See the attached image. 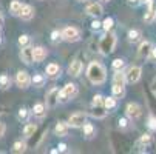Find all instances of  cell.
Masks as SVG:
<instances>
[{"instance_id": "cell-48", "label": "cell", "mask_w": 156, "mask_h": 154, "mask_svg": "<svg viewBox=\"0 0 156 154\" xmlns=\"http://www.w3.org/2000/svg\"><path fill=\"white\" fill-rule=\"evenodd\" d=\"M0 43H2V39H0Z\"/></svg>"}, {"instance_id": "cell-30", "label": "cell", "mask_w": 156, "mask_h": 154, "mask_svg": "<svg viewBox=\"0 0 156 154\" xmlns=\"http://www.w3.org/2000/svg\"><path fill=\"white\" fill-rule=\"evenodd\" d=\"M139 37H141V31L139 29H131L128 33V40L130 42H136V40H139Z\"/></svg>"}, {"instance_id": "cell-42", "label": "cell", "mask_w": 156, "mask_h": 154, "mask_svg": "<svg viewBox=\"0 0 156 154\" xmlns=\"http://www.w3.org/2000/svg\"><path fill=\"white\" fill-rule=\"evenodd\" d=\"M65 149H66V145L65 143H60L59 145V151H65Z\"/></svg>"}, {"instance_id": "cell-37", "label": "cell", "mask_w": 156, "mask_h": 154, "mask_svg": "<svg viewBox=\"0 0 156 154\" xmlns=\"http://www.w3.org/2000/svg\"><path fill=\"white\" fill-rule=\"evenodd\" d=\"M60 37H62V33H59V31H53V33H51V39H53L54 42H56L57 39H60Z\"/></svg>"}, {"instance_id": "cell-5", "label": "cell", "mask_w": 156, "mask_h": 154, "mask_svg": "<svg viewBox=\"0 0 156 154\" xmlns=\"http://www.w3.org/2000/svg\"><path fill=\"white\" fill-rule=\"evenodd\" d=\"M62 39L66 42H77L80 39V31L76 26H66L62 29Z\"/></svg>"}, {"instance_id": "cell-20", "label": "cell", "mask_w": 156, "mask_h": 154, "mask_svg": "<svg viewBox=\"0 0 156 154\" xmlns=\"http://www.w3.org/2000/svg\"><path fill=\"white\" fill-rule=\"evenodd\" d=\"M22 2H19V0H12L11 2V5H9V11H11V14L12 15H19L20 14V11H22Z\"/></svg>"}, {"instance_id": "cell-16", "label": "cell", "mask_w": 156, "mask_h": 154, "mask_svg": "<svg viewBox=\"0 0 156 154\" xmlns=\"http://www.w3.org/2000/svg\"><path fill=\"white\" fill-rule=\"evenodd\" d=\"M45 73H47V76H48L50 79H56V77H59V74H60V67H59L57 63H50V65H47Z\"/></svg>"}, {"instance_id": "cell-17", "label": "cell", "mask_w": 156, "mask_h": 154, "mask_svg": "<svg viewBox=\"0 0 156 154\" xmlns=\"http://www.w3.org/2000/svg\"><path fill=\"white\" fill-rule=\"evenodd\" d=\"M151 43L148 42V40H145V42H142L141 45H139V48H138V56L139 57H148L150 56V53H151Z\"/></svg>"}, {"instance_id": "cell-13", "label": "cell", "mask_w": 156, "mask_h": 154, "mask_svg": "<svg viewBox=\"0 0 156 154\" xmlns=\"http://www.w3.org/2000/svg\"><path fill=\"white\" fill-rule=\"evenodd\" d=\"M104 12V8L101 3H96V2H91V3H88L87 5V14H90V15H101Z\"/></svg>"}, {"instance_id": "cell-32", "label": "cell", "mask_w": 156, "mask_h": 154, "mask_svg": "<svg viewBox=\"0 0 156 154\" xmlns=\"http://www.w3.org/2000/svg\"><path fill=\"white\" fill-rule=\"evenodd\" d=\"M28 43H30V36L22 34V36L19 37V45H20V46H27Z\"/></svg>"}, {"instance_id": "cell-39", "label": "cell", "mask_w": 156, "mask_h": 154, "mask_svg": "<svg viewBox=\"0 0 156 154\" xmlns=\"http://www.w3.org/2000/svg\"><path fill=\"white\" fill-rule=\"evenodd\" d=\"M101 25H102V23H101V22H98V20H94V22H93V23H91V28H93V29H99V28H101Z\"/></svg>"}, {"instance_id": "cell-18", "label": "cell", "mask_w": 156, "mask_h": 154, "mask_svg": "<svg viewBox=\"0 0 156 154\" xmlns=\"http://www.w3.org/2000/svg\"><path fill=\"white\" fill-rule=\"evenodd\" d=\"M19 15L23 19V20H31V19L34 17V8H33L31 5H23Z\"/></svg>"}, {"instance_id": "cell-6", "label": "cell", "mask_w": 156, "mask_h": 154, "mask_svg": "<svg viewBox=\"0 0 156 154\" xmlns=\"http://www.w3.org/2000/svg\"><path fill=\"white\" fill-rule=\"evenodd\" d=\"M31 82H33V79L30 77V74L27 71H19L16 74V83H17L19 88H22V90H27L31 85Z\"/></svg>"}, {"instance_id": "cell-28", "label": "cell", "mask_w": 156, "mask_h": 154, "mask_svg": "<svg viewBox=\"0 0 156 154\" xmlns=\"http://www.w3.org/2000/svg\"><path fill=\"white\" fill-rule=\"evenodd\" d=\"M113 25H115V20L111 19V17H107V19L102 22V28H104L105 31H110L111 28H113Z\"/></svg>"}, {"instance_id": "cell-25", "label": "cell", "mask_w": 156, "mask_h": 154, "mask_svg": "<svg viewBox=\"0 0 156 154\" xmlns=\"http://www.w3.org/2000/svg\"><path fill=\"white\" fill-rule=\"evenodd\" d=\"M9 85H11L9 76H6V74L0 76V88H2V90H6V88H9Z\"/></svg>"}, {"instance_id": "cell-9", "label": "cell", "mask_w": 156, "mask_h": 154, "mask_svg": "<svg viewBox=\"0 0 156 154\" xmlns=\"http://www.w3.org/2000/svg\"><path fill=\"white\" fill-rule=\"evenodd\" d=\"M125 113H127V116L131 120H138L141 117V114H142V108L138 103H128L127 108H125Z\"/></svg>"}, {"instance_id": "cell-3", "label": "cell", "mask_w": 156, "mask_h": 154, "mask_svg": "<svg viewBox=\"0 0 156 154\" xmlns=\"http://www.w3.org/2000/svg\"><path fill=\"white\" fill-rule=\"evenodd\" d=\"M125 83H127L125 73L118 70L116 74L113 76V86H111V91H113L115 97H122L124 96V93H125Z\"/></svg>"}, {"instance_id": "cell-21", "label": "cell", "mask_w": 156, "mask_h": 154, "mask_svg": "<svg viewBox=\"0 0 156 154\" xmlns=\"http://www.w3.org/2000/svg\"><path fill=\"white\" fill-rule=\"evenodd\" d=\"M82 128H83V136H85L87 139H91V137L94 136V133H96V129H94V126H93L91 123H85Z\"/></svg>"}, {"instance_id": "cell-46", "label": "cell", "mask_w": 156, "mask_h": 154, "mask_svg": "<svg viewBox=\"0 0 156 154\" xmlns=\"http://www.w3.org/2000/svg\"><path fill=\"white\" fill-rule=\"evenodd\" d=\"M101 2H110V0H101Z\"/></svg>"}, {"instance_id": "cell-33", "label": "cell", "mask_w": 156, "mask_h": 154, "mask_svg": "<svg viewBox=\"0 0 156 154\" xmlns=\"http://www.w3.org/2000/svg\"><path fill=\"white\" fill-rule=\"evenodd\" d=\"M125 65V62L122 60V59H115L113 60V68L118 71V70H122V67Z\"/></svg>"}, {"instance_id": "cell-1", "label": "cell", "mask_w": 156, "mask_h": 154, "mask_svg": "<svg viewBox=\"0 0 156 154\" xmlns=\"http://www.w3.org/2000/svg\"><path fill=\"white\" fill-rule=\"evenodd\" d=\"M87 77L93 85H102L107 79V70L102 63L91 62L87 68Z\"/></svg>"}, {"instance_id": "cell-41", "label": "cell", "mask_w": 156, "mask_h": 154, "mask_svg": "<svg viewBox=\"0 0 156 154\" xmlns=\"http://www.w3.org/2000/svg\"><path fill=\"white\" fill-rule=\"evenodd\" d=\"M119 126L121 128H125L127 126V120L125 119H119Z\"/></svg>"}, {"instance_id": "cell-40", "label": "cell", "mask_w": 156, "mask_h": 154, "mask_svg": "<svg viewBox=\"0 0 156 154\" xmlns=\"http://www.w3.org/2000/svg\"><path fill=\"white\" fill-rule=\"evenodd\" d=\"M151 60H156V46H153L151 48V53H150V56H148Z\"/></svg>"}, {"instance_id": "cell-47", "label": "cell", "mask_w": 156, "mask_h": 154, "mask_svg": "<svg viewBox=\"0 0 156 154\" xmlns=\"http://www.w3.org/2000/svg\"><path fill=\"white\" fill-rule=\"evenodd\" d=\"M0 113H2V106H0Z\"/></svg>"}, {"instance_id": "cell-4", "label": "cell", "mask_w": 156, "mask_h": 154, "mask_svg": "<svg viewBox=\"0 0 156 154\" xmlns=\"http://www.w3.org/2000/svg\"><path fill=\"white\" fill-rule=\"evenodd\" d=\"M77 96V86L74 83H66L62 90H60V94H59V102H68L70 99H74Z\"/></svg>"}, {"instance_id": "cell-15", "label": "cell", "mask_w": 156, "mask_h": 154, "mask_svg": "<svg viewBox=\"0 0 156 154\" xmlns=\"http://www.w3.org/2000/svg\"><path fill=\"white\" fill-rule=\"evenodd\" d=\"M68 131H70L68 122H57V125H56V128H54V133H56V136H59V137L66 136V134H68Z\"/></svg>"}, {"instance_id": "cell-24", "label": "cell", "mask_w": 156, "mask_h": 154, "mask_svg": "<svg viewBox=\"0 0 156 154\" xmlns=\"http://www.w3.org/2000/svg\"><path fill=\"white\" fill-rule=\"evenodd\" d=\"M12 151L14 152H25L27 151V143L25 142H22V140H17L14 145H12Z\"/></svg>"}, {"instance_id": "cell-26", "label": "cell", "mask_w": 156, "mask_h": 154, "mask_svg": "<svg viewBox=\"0 0 156 154\" xmlns=\"http://www.w3.org/2000/svg\"><path fill=\"white\" fill-rule=\"evenodd\" d=\"M104 105H105L107 109H113V108H116V105H118L116 97H107V99H104Z\"/></svg>"}, {"instance_id": "cell-49", "label": "cell", "mask_w": 156, "mask_h": 154, "mask_svg": "<svg viewBox=\"0 0 156 154\" xmlns=\"http://www.w3.org/2000/svg\"><path fill=\"white\" fill-rule=\"evenodd\" d=\"M80 2H85V0H80Z\"/></svg>"}, {"instance_id": "cell-35", "label": "cell", "mask_w": 156, "mask_h": 154, "mask_svg": "<svg viewBox=\"0 0 156 154\" xmlns=\"http://www.w3.org/2000/svg\"><path fill=\"white\" fill-rule=\"evenodd\" d=\"M150 140H151V136H150V134H142V137L139 139L138 143H139V145H147Z\"/></svg>"}, {"instance_id": "cell-27", "label": "cell", "mask_w": 156, "mask_h": 154, "mask_svg": "<svg viewBox=\"0 0 156 154\" xmlns=\"http://www.w3.org/2000/svg\"><path fill=\"white\" fill-rule=\"evenodd\" d=\"M33 113L36 116H43V114H45V105H43V103H36L33 106Z\"/></svg>"}, {"instance_id": "cell-2", "label": "cell", "mask_w": 156, "mask_h": 154, "mask_svg": "<svg viewBox=\"0 0 156 154\" xmlns=\"http://www.w3.org/2000/svg\"><path fill=\"white\" fill-rule=\"evenodd\" d=\"M116 42H118V37L115 33H108L101 39V43H99V50L104 56H108L110 53L115 51V46H116Z\"/></svg>"}, {"instance_id": "cell-31", "label": "cell", "mask_w": 156, "mask_h": 154, "mask_svg": "<svg viewBox=\"0 0 156 154\" xmlns=\"http://www.w3.org/2000/svg\"><path fill=\"white\" fill-rule=\"evenodd\" d=\"M104 105V97L101 96V94H96L94 97H93V103H91V106H102ZM105 106V105H104Z\"/></svg>"}, {"instance_id": "cell-45", "label": "cell", "mask_w": 156, "mask_h": 154, "mask_svg": "<svg viewBox=\"0 0 156 154\" xmlns=\"http://www.w3.org/2000/svg\"><path fill=\"white\" fill-rule=\"evenodd\" d=\"M128 2H130V3H133V2H138V0H128Z\"/></svg>"}, {"instance_id": "cell-36", "label": "cell", "mask_w": 156, "mask_h": 154, "mask_svg": "<svg viewBox=\"0 0 156 154\" xmlns=\"http://www.w3.org/2000/svg\"><path fill=\"white\" fill-rule=\"evenodd\" d=\"M27 117H28V109H27V108H20V109H19V119L27 120Z\"/></svg>"}, {"instance_id": "cell-44", "label": "cell", "mask_w": 156, "mask_h": 154, "mask_svg": "<svg viewBox=\"0 0 156 154\" xmlns=\"http://www.w3.org/2000/svg\"><path fill=\"white\" fill-rule=\"evenodd\" d=\"M141 2H144V3H148V2H150V0H141Z\"/></svg>"}, {"instance_id": "cell-34", "label": "cell", "mask_w": 156, "mask_h": 154, "mask_svg": "<svg viewBox=\"0 0 156 154\" xmlns=\"http://www.w3.org/2000/svg\"><path fill=\"white\" fill-rule=\"evenodd\" d=\"M147 126H148L151 131H156V117H154V116H150V117H148V123H147Z\"/></svg>"}, {"instance_id": "cell-11", "label": "cell", "mask_w": 156, "mask_h": 154, "mask_svg": "<svg viewBox=\"0 0 156 154\" xmlns=\"http://www.w3.org/2000/svg\"><path fill=\"white\" fill-rule=\"evenodd\" d=\"M33 51H34V48H31V46H22V51H20V59H22V62H23L25 65H31L33 62H34V54H33Z\"/></svg>"}, {"instance_id": "cell-14", "label": "cell", "mask_w": 156, "mask_h": 154, "mask_svg": "<svg viewBox=\"0 0 156 154\" xmlns=\"http://www.w3.org/2000/svg\"><path fill=\"white\" fill-rule=\"evenodd\" d=\"M80 73H82V62L76 59V60H73V62H71V65H70V68H68V74H70L71 77H77Z\"/></svg>"}, {"instance_id": "cell-23", "label": "cell", "mask_w": 156, "mask_h": 154, "mask_svg": "<svg viewBox=\"0 0 156 154\" xmlns=\"http://www.w3.org/2000/svg\"><path fill=\"white\" fill-rule=\"evenodd\" d=\"M105 106L102 105V106H93V111H91V116L93 117H98V119H102L104 116H105Z\"/></svg>"}, {"instance_id": "cell-10", "label": "cell", "mask_w": 156, "mask_h": 154, "mask_svg": "<svg viewBox=\"0 0 156 154\" xmlns=\"http://www.w3.org/2000/svg\"><path fill=\"white\" fill-rule=\"evenodd\" d=\"M59 94H60V91H59V88H51V90L47 93V96H45V99H47V106H50V108H54L57 103H59Z\"/></svg>"}, {"instance_id": "cell-22", "label": "cell", "mask_w": 156, "mask_h": 154, "mask_svg": "<svg viewBox=\"0 0 156 154\" xmlns=\"http://www.w3.org/2000/svg\"><path fill=\"white\" fill-rule=\"evenodd\" d=\"M36 131H37V126H36L34 123H28V125L23 128V136L30 139V137H33V136H34Z\"/></svg>"}, {"instance_id": "cell-43", "label": "cell", "mask_w": 156, "mask_h": 154, "mask_svg": "<svg viewBox=\"0 0 156 154\" xmlns=\"http://www.w3.org/2000/svg\"><path fill=\"white\" fill-rule=\"evenodd\" d=\"M3 25V15H2V12H0V26Z\"/></svg>"}, {"instance_id": "cell-7", "label": "cell", "mask_w": 156, "mask_h": 154, "mask_svg": "<svg viewBox=\"0 0 156 154\" xmlns=\"http://www.w3.org/2000/svg\"><path fill=\"white\" fill-rule=\"evenodd\" d=\"M87 123V114L85 113H74L68 119V125L71 128H80Z\"/></svg>"}, {"instance_id": "cell-12", "label": "cell", "mask_w": 156, "mask_h": 154, "mask_svg": "<svg viewBox=\"0 0 156 154\" xmlns=\"http://www.w3.org/2000/svg\"><path fill=\"white\" fill-rule=\"evenodd\" d=\"M147 6H148V9L145 11V15H144V22H145V23H151V22L154 20V17H156V5L151 2V0H150V2L147 3Z\"/></svg>"}, {"instance_id": "cell-38", "label": "cell", "mask_w": 156, "mask_h": 154, "mask_svg": "<svg viewBox=\"0 0 156 154\" xmlns=\"http://www.w3.org/2000/svg\"><path fill=\"white\" fill-rule=\"evenodd\" d=\"M5 131H6V126H5V123H3V122H0V139H2V137L5 136Z\"/></svg>"}, {"instance_id": "cell-19", "label": "cell", "mask_w": 156, "mask_h": 154, "mask_svg": "<svg viewBox=\"0 0 156 154\" xmlns=\"http://www.w3.org/2000/svg\"><path fill=\"white\" fill-rule=\"evenodd\" d=\"M33 54H34V62H42V60H45L48 51L43 48V46H36L34 51H33Z\"/></svg>"}, {"instance_id": "cell-29", "label": "cell", "mask_w": 156, "mask_h": 154, "mask_svg": "<svg viewBox=\"0 0 156 154\" xmlns=\"http://www.w3.org/2000/svg\"><path fill=\"white\" fill-rule=\"evenodd\" d=\"M33 83H34V86H43V83H45V77H43L42 74H34Z\"/></svg>"}, {"instance_id": "cell-8", "label": "cell", "mask_w": 156, "mask_h": 154, "mask_svg": "<svg viewBox=\"0 0 156 154\" xmlns=\"http://www.w3.org/2000/svg\"><path fill=\"white\" fill-rule=\"evenodd\" d=\"M141 74H142V70L141 67H130L125 73V79H127V83H136L139 79H141Z\"/></svg>"}]
</instances>
